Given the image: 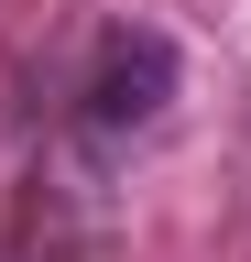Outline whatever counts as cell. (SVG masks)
<instances>
[{"label": "cell", "mask_w": 251, "mask_h": 262, "mask_svg": "<svg viewBox=\"0 0 251 262\" xmlns=\"http://www.w3.org/2000/svg\"><path fill=\"white\" fill-rule=\"evenodd\" d=\"M164 98H175V44H164V33H153V22L99 33V66H87V120H99V131H142Z\"/></svg>", "instance_id": "cell-1"}]
</instances>
